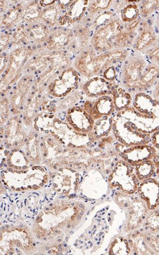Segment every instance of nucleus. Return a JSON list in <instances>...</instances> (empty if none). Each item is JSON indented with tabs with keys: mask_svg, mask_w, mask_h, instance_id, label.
I'll return each instance as SVG.
<instances>
[{
	"mask_svg": "<svg viewBox=\"0 0 159 255\" xmlns=\"http://www.w3.org/2000/svg\"><path fill=\"white\" fill-rule=\"evenodd\" d=\"M135 167V174L141 181L156 176L157 168L152 159L143 161Z\"/></svg>",
	"mask_w": 159,
	"mask_h": 255,
	"instance_id": "obj_11",
	"label": "nucleus"
},
{
	"mask_svg": "<svg viewBox=\"0 0 159 255\" xmlns=\"http://www.w3.org/2000/svg\"><path fill=\"white\" fill-rule=\"evenodd\" d=\"M80 207H83L82 204H80Z\"/></svg>",
	"mask_w": 159,
	"mask_h": 255,
	"instance_id": "obj_22",
	"label": "nucleus"
},
{
	"mask_svg": "<svg viewBox=\"0 0 159 255\" xmlns=\"http://www.w3.org/2000/svg\"><path fill=\"white\" fill-rule=\"evenodd\" d=\"M139 1H129L120 11L119 19L123 23H131L140 17Z\"/></svg>",
	"mask_w": 159,
	"mask_h": 255,
	"instance_id": "obj_10",
	"label": "nucleus"
},
{
	"mask_svg": "<svg viewBox=\"0 0 159 255\" xmlns=\"http://www.w3.org/2000/svg\"><path fill=\"white\" fill-rule=\"evenodd\" d=\"M68 228H70V225H68Z\"/></svg>",
	"mask_w": 159,
	"mask_h": 255,
	"instance_id": "obj_28",
	"label": "nucleus"
},
{
	"mask_svg": "<svg viewBox=\"0 0 159 255\" xmlns=\"http://www.w3.org/2000/svg\"><path fill=\"white\" fill-rule=\"evenodd\" d=\"M137 194L145 202L149 211L159 206V180L151 177L143 180L138 186Z\"/></svg>",
	"mask_w": 159,
	"mask_h": 255,
	"instance_id": "obj_5",
	"label": "nucleus"
},
{
	"mask_svg": "<svg viewBox=\"0 0 159 255\" xmlns=\"http://www.w3.org/2000/svg\"><path fill=\"white\" fill-rule=\"evenodd\" d=\"M70 167H72V166H73V165H72V164H71V165H70Z\"/></svg>",
	"mask_w": 159,
	"mask_h": 255,
	"instance_id": "obj_27",
	"label": "nucleus"
},
{
	"mask_svg": "<svg viewBox=\"0 0 159 255\" xmlns=\"http://www.w3.org/2000/svg\"><path fill=\"white\" fill-rule=\"evenodd\" d=\"M115 84L104 79L103 77H92L84 86V92L90 98H99L111 96Z\"/></svg>",
	"mask_w": 159,
	"mask_h": 255,
	"instance_id": "obj_7",
	"label": "nucleus"
},
{
	"mask_svg": "<svg viewBox=\"0 0 159 255\" xmlns=\"http://www.w3.org/2000/svg\"><path fill=\"white\" fill-rule=\"evenodd\" d=\"M113 105L117 111L128 108L133 101L131 93L126 92V89L120 87L118 84H115L111 93Z\"/></svg>",
	"mask_w": 159,
	"mask_h": 255,
	"instance_id": "obj_9",
	"label": "nucleus"
},
{
	"mask_svg": "<svg viewBox=\"0 0 159 255\" xmlns=\"http://www.w3.org/2000/svg\"><path fill=\"white\" fill-rule=\"evenodd\" d=\"M152 19H153L154 26H155L156 31L159 35V8L155 13V14L152 15Z\"/></svg>",
	"mask_w": 159,
	"mask_h": 255,
	"instance_id": "obj_19",
	"label": "nucleus"
},
{
	"mask_svg": "<svg viewBox=\"0 0 159 255\" xmlns=\"http://www.w3.org/2000/svg\"><path fill=\"white\" fill-rule=\"evenodd\" d=\"M147 240L149 241L150 247L156 255L159 254V231H147Z\"/></svg>",
	"mask_w": 159,
	"mask_h": 255,
	"instance_id": "obj_14",
	"label": "nucleus"
},
{
	"mask_svg": "<svg viewBox=\"0 0 159 255\" xmlns=\"http://www.w3.org/2000/svg\"><path fill=\"white\" fill-rule=\"evenodd\" d=\"M133 108H128L137 122L138 130L152 134L159 129V102L151 95L137 93L133 104Z\"/></svg>",
	"mask_w": 159,
	"mask_h": 255,
	"instance_id": "obj_1",
	"label": "nucleus"
},
{
	"mask_svg": "<svg viewBox=\"0 0 159 255\" xmlns=\"http://www.w3.org/2000/svg\"><path fill=\"white\" fill-rule=\"evenodd\" d=\"M144 55L149 63L155 64L159 67V42Z\"/></svg>",
	"mask_w": 159,
	"mask_h": 255,
	"instance_id": "obj_15",
	"label": "nucleus"
},
{
	"mask_svg": "<svg viewBox=\"0 0 159 255\" xmlns=\"http://www.w3.org/2000/svg\"><path fill=\"white\" fill-rule=\"evenodd\" d=\"M156 177L159 180V166L157 167Z\"/></svg>",
	"mask_w": 159,
	"mask_h": 255,
	"instance_id": "obj_20",
	"label": "nucleus"
},
{
	"mask_svg": "<svg viewBox=\"0 0 159 255\" xmlns=\"http://www.w3.org/2000/svg\"><path fill=\"white\" fill-rule=\"evenodd\" d=\"M151 143L159 151V129L151 134Z\"/></svg>",
	"mask_w": 159,
	"mask_h": 255,
	"instance_id": "obj_17",
	"label": "nucleus"
},
{
	"mask_svg": "<svg viewBox=\"0 0 159 255\" xmlns=\"http://www.w3.org/2000/svg\"><path fill=\"white\" fill-rule=\"evenodd\" d=\"M77 219L80 220L81 219V215L80 216H78V217H77Z\"/></svg>",
	"mask_w": 159,
	"mask_h": 255,
	"instance_id": "obj_21",
	"label": "nucleus"
},
{
	"mask_svg": "<svg viewBox=\"0 0 159 255\" xmlns=\"http://www.w3.org/2000/svg\"><path fill=\"white\" fill-rule=\"evenodd\" d=\"M117 70H116L115 66H112V67H109L107 69L104 70L102 74V77H103L104 79L107 80L108 81L110 82L111 83H115V79L117 78Z\"/></svg>",
	"mask_w": 159,
	"mask_h": 255,
	"instance_id": "obj_16",
	"label": "nucleus"
},
{
	"mask_svg": "<svg viewBox=\"0 0 159 255\" xmlns=\"http://www.w3.org/2000/svg\"><path fill=\"white\" fill-rule=\"evenodd\" d=\"M33 247H35V246H36L35 244V243H33Z\"/></svg>",
	"mask_w": 159,
	"mask_h": 255,
	"instance_id": "obj_23",
	"label": "nucleus"
},
{
	"mask_svg": "<svg viewBox=\"0 0 159 255\" xmlns=\"http://www.w3.org/2000/svg\"><path fill=\"white\" fill-rule=\"evenodd\" d=\"M46 250H49V247H47V248H46Z\"/></svg>",
	"mask_w": 159,
	"mask_h": 255,
	"instance_id": "obj_26",
	"label": "nucleus"
},
{
	"mask_svg": "<svg viewBox=\"0 0 159 255\" xmlns=\"http://www.w3.org/2000/svg\"><path fill=\"white\" fill-rule=\"evenodd\" d=\"M158 154H159V151H158Z\"/></svg>",
	"mask_w": 159,
	"mask_h": 255,
	"instance_id": "obj_29",
	"label": "nucleus"
},
{
	"mask_svg": "<svg viewBox=\"0 0 159 255\" xmlns=\"http://www.w3.org/2000/svg\"><path fill=\"white\" fill-rule=\"evenodd\" d=\"M151 96L154 100L159 102V79L152 89Z\"/></svg>",
	"mask_w": 159,
	"mask_h": 255,
	"instance_id": "obj_18",
	"label": "nucleus"
},
{
	"mask_svg": "<svg viewBox=\"0 0 159 255\" xmlns=\"http://www.w3.org/2000/svg\"><path fill=\"white\" fill-rule=\"evenodd\" d=\"M58 241L59 242H61V239H59Z\"/></svg>",
	"mask_w": 159,
	"mask_h": 255,
	"instance_id": "obj_24",
	"label": "nucleus"
},
{
	"mask_svg": "<svg viewBox=\"0 0 159 255\" xmlns=\"http://www.w3.org/2000/svg\"><path fill=\"white\" fill-rule=\"evenodd\" d=\"M83 215V213H80V215H81V216H82Z\"/></svg>",
	"mask_w": 159,
	"mask_h": 255,
	"instance_id": "obj_25",
	"label": "nucleus"
},
{
	"mask_svg": "<svg viewBox=\"0 0 159 255\" xmlns=\"http://www.w3.org/2000/svg\"><path fill=\"white\" fill-rule=\"evenodd\" d=\"M158 152V150L152 145L145 144L127 148L119 155L133 167H135L143 161L153 159Z\"/></svg>",
	"mask_w": 159,
	"mask_h": 255,
	"instance_id": "obj_6",
	"label": "nucleus"
},
{
	"mask_svg": "<svg viewBox=\"0 0 159 255\" xmlns=\"http://www.w3.org/2000/svg\"><path fill=\"white\" fill-rule=\"evenodd\" d=\"M124 23L119 18H113L93 33L91 46L98 53L117 49L118 41L123 29Z\"/></svg>",
	"mask_w": 159,
	"mask_h": 255,
	"instance_id": "obj_2",
	"label": "nucleus"
},
{
	"mask_svg": "<svg viewBox=\"0 0 159 255\" xmlns=\"http://www.w3.org/2000/svg\"><path fill=\"white\" fill-rule=\"evenodd\" d=\"M140 18L147 19L155 14L159 8V0H145L140 1Z\"/></svg>",
	"mask_w": 159,
	"mask_h": 255,
	"instance_id": "obj_12",
	"label": "nucleus"
},
{
	"mask_svg": "<svg viewBox=\"0 0 159 255\" xmlns=\"http://www.w3.org/2000/svg\"><path fill=\"white\" fill-rule=\"evenodd\" d=\"M159 42V35L154 26L152 17L142 20L133 47L135 52L145 54Z\"/></svg>",
	"mask_w": 159,
	"mask_h": 255,
	"instance_id": "obj_4",
	"label": "nucleus"
},
{
	"mask_svg": "<svg viewBox=\"0 0 159 255\" xmlns=\"http://www.w3.org/2000/svg\"><path fill=\"white\" fill-rule=\"evenodd\" d=\"M114 1H91L90 2L91 4H90L89 8H88V11L92 14L99 13L110 8L111 6H112V4H114Z\"/></svg>",
	"mask_w": 159,
	"mask_h": 255,
	"instance_id": "obj_13",
	"label": "nucleus"
},
{
	"mask_svg": "<svg viewBox=\"0 0 159 255\" xmlns=\"http://www.w3.org/2000/svg\"><path fill=\"white\" fill-rule=\"evenodd\" d=\"M159 79V67L155 64L149 63L145 68L139 82H138L135 92L145 93L150 92L154 88Z\"/></svg>",
	"mask_w": 159,
	"mask_h": 255,
	"instance_id": "obj_8",
	"label": "nucleus"
},
{
	"mask_svg": "<svg viewBox=\"0 0 159 255\" xmlns=\"http://www.w3.org/2000/svg\"><path fill=\"white\" fill-rule=\"evenodd\" d=\"M124 61L120 77L125 89L129 92H135L138 82L149 62L144 54L137 52L127 56Z\"/></svg>",
	"mask_w": 159,
	"mask_h": 255,
	"instance_id": "obj_3",
	"label": "nucleus"
}]
</instances>
